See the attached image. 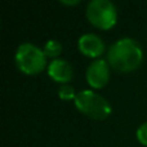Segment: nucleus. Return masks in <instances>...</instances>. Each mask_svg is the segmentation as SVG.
<instances>
[{
	"instance_id": "f03ea898",
	"label": "nucleus",
	"mask_w": 147,
	"mask_h": 147,
	"mask_svg": "<svg viewBox=\"0 0 147 147\" xmlns=\"http://www.w3.org/2000/svg\"><path fill=\"white\" fill-rule=\"evenodd\" d=\"M74 103L79 111L94 120H105L112 112L110 102L98 93H94L89 89H84L76 93Z\"/></svg>"
},
{
	"instance_id": "9d476101",
	"label": "nucleus",
	"mask_w": 147,
	"mask_h": 147,
	"mask_svg": "<svg viewBox=\"0 0 147 147\" xmlns=\"http://www.w3.org/2000/svg\"><path fill=\"white\" fill-rule=\"evenodd\" d=\"M136 136H137V140L140 141V143H142L143 146H147V121L138 127Z\"/></svg>"
},
{
	"instance_id": "f257e3e1",
	"label": "nucleus",
	"mask_w": 147,
	"mask_h": 147,
	"mask_svg": "<svg viewBox=\"0 0 147 147\" xmlns=\"http://www.w3.org/2000/svg\"><path fill=\"white\" fill-rule=\"evenodd\" d=\"M107 59L111 67L120 72L136 70L143 59V52L140 43L132 38H121L109 49Z\"/></svg>"
},
{
	"instance_id": "20e7f679",
	"label": "nucleus",
	"mask_w": 147,
	"mask_h": 147,
	"mask_svg": "<svg viewBox=\"0 0 147 147\" xmlns=\"http://www.w3.org/2000/svg\"><path fill=\"white\" fill-rule=\"evenodd\" d=\"M89 22L102 30H109L117 21L116 7L110 0H92L86 7Z\"/></svg>"
},
{
	"instance_id": "7ed1b4c3",
	"label": "nucleus",
	"mask_w": 147,
	"mask_h": 147,
	"mask_svg": "<svg viewBox=\"0 0 147 147\" xmlns=\"http://www.w3.org/2000/svg\"><path fill=\"white\" fill-rule=\"evenodd\" d=\"M16 65L26 75H36L47 65V56L39 47L31 43H23L16 51Z\"/></svg>"
},
{
	"instance_id": "423d86ee",
	"label": "nucleus",
	"mask_w": 147,
	"mask_h": 147,
	"mask_svg": "<svg viewBox=\"0 0 147 147\" xmlns=\"http://www.w3.org/2000/svg\"><path fill=\"white\" fill-rule=\"evenodd\" d=\"M79 51L88 57H99L105 52V44L102 39L96 34H84L78 41Z\"/></svg>"
},
{
	"instance_id": "0eeeda50",
	"label": "nucleus",
	"mask_w": 147,
	"mask_h": 147,
	"mask_svg": "<svg viewBox=\"0 0 147 147\" xmlns=\"http://www.w3.org/2000/svg\"><path fill=\"white\" fill-rule=\"evenodd\" d=\"M48 75L57 83H69L72 79V67L66 59L56 58L49 63Z\"/></svg>"
},
{
	"instance_id": "1a4fd4ad",
	"label": "nucleus",
	"mask_w": 147,
	"mask_h": 147,
	"mask_svg": "<svg viewBox=\"0 0 147 147\" xmlns=\"http://www.w3.org/2000/svg\"><path fill=\"white\" fill-rule=\"evenodd\" d=\"M58 97L63 101H70V99H75L76 93L75 89L70 84H62L58 89Z\"/></svg>"
},
{
	"instance_id": "39448f33",
	"label": "nucleus",
	"mask_w": 147,
	"mask_h": 147,
	"mask_svg": "<svg viewBox=\"0 0 147 147\" xmlns=\"http://www.w3.org/2000/svg\"><path fill=\"white\" fill-rule=\"evenodd\" d=\"M86 81L92 88L101 89L109 83L110 79V69L109 63L105 59L93 61L86 69Z\"/></svg>"
},
{
	"instance_id": "9b49d317",
	"label": "nucleus",
	"mask_w": 147,
	"mask_h": 147,
	"mask_svg": "<svg viewBox=\"0 0 147 147\" xmlns=\"http://www.w3.org/2000/svg\"><path fill=\"white\" fill-rule=\"evenodd\" d=\"M79 0H72V1H66V0H61V4H67V5H75V4H79Z\"/></svg>"
},
{
	"instance_id": "6e6552de",
	"label": "nucleus",
	"mask_w": 147,
	"mask_h": 147,
	"mask_svg": "<svg viewBox=\"0 0 147 147\" xmlns=\"http://www.w3.org/2000/svg\"><path fill=\"white\" fill-rule=\"evenodd\" d=\"M43 52L47 57H51V58H56L59 54L62 53V44L59 43L58 40H54V39H51L48 40L45 44H44Z\"/></svg>"
}]
</instances>
